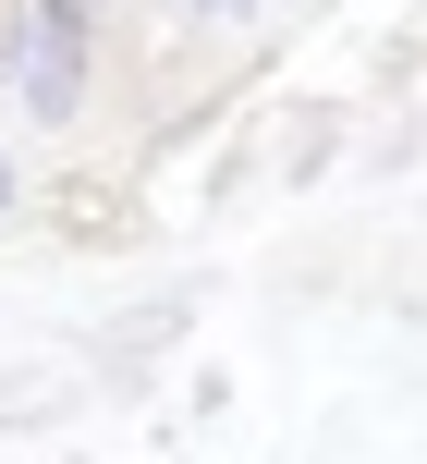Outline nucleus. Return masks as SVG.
I'll list each match as a JSON object with an SVG mask.
<instances>
[{
    "label": "nucleus",
    "mask_w": 427,
    "mask_h": 464,
    "mask_svg": "<svg viewBox=\"0 0 427 464\" xmlns=\"http://www.w3.org/2000/svg\"><path fill=\"white\" fill-rule=\"evenodd\" d=\"M24 98H37V122L86 98V0H24Z\"/></svg>",
    "instance_id": "nucleus-1"
},
{
    "label": "nucleus",
    "mask_w": 427,
    "mask_h": 464,
    "mask_svg": "<svg viewBox=\"0 0 427 464\" xmlns=\"http://www.w3.org/2000/svg\"><path fill=\"white\" fill-rule=\"evenodd\" d=\"M37 208L62 220V232H86V245H98V232H135V196H122L110 171H73V184H49V196H37Z\"/></svg>",
    "instance_id": "nucleus-2"
},
{
    "label": "nucleus",
    "mask_w": 427,
    "mask_h": 464,
    "mask_svg": "<svg viewBox=\"0 0 427 464\" xmlns=\"http://www.w3.org/2000/svg\"><path fill=\"white\" fill-rule=\"evenodd\" d=\"M330 147H342V111H318V98H306V111H281V171H293V184H306Z\"/></svg>",
    "instance_id": "nucleus-3"
}]
</instances>
